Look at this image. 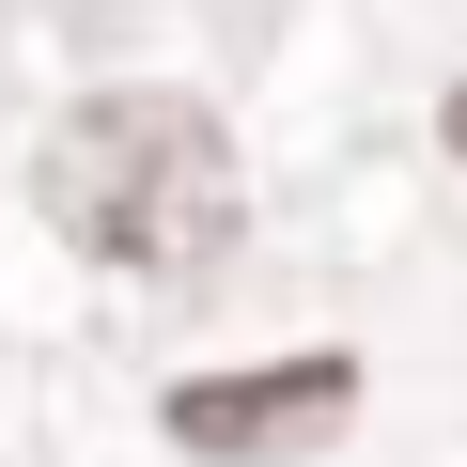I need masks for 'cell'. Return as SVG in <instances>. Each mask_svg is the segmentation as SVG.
Listing matches in <instances>:
<instances>
[{
	"mask_svg": "<svg viewBox=\"0 0 467 467\" xmlns=\"http://www.w3.org/2000/svg\"><path fill=\"white\" fill-rule=\"evenodd\" d=\"M32 202L63 250L125 265V281H202L250 234V171H234L202 94H78L32 156Z\"/></svg>",
	"mask_w": 467,
	"mask_h": 467,
	"instance_id": "1",
	"label": "cell"
},
{
	"mask_svg": "<svg viewBox=\"0 0 467 467\" xmlns=\"http://www.w3.org/2000/svg\"><path fill=\"white\" fill-rule=\"evenodd\" d=\"M343 405H358V358L312 343V358H265V374H187L156 420H171V451H202V467H265V451L343 436Z\"/></svg>",
	"mask_w": 467,
	"mask_h": 467,
	"instance_id": "2",
	"label": "cell"
},
{
	"mask_svg": "<svg viewBox=\"0 0 467 467\" xmlns=\"http://www.w3.org/2000/svg\"><path fill=\"white\" fill-rule=\"evenodd\" d=\"M436 140H451V156H467V78H451V94H436Z\"/></svg>",
	"mask_w": 467,
	"mask_h": 467,
	"instance_id": "3",
	"label": "cell"
}]
</instances>
